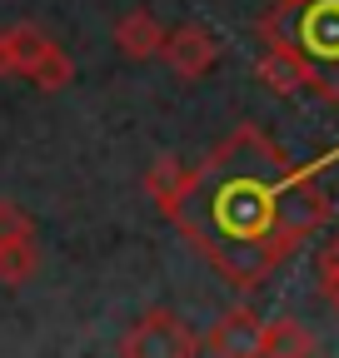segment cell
I'll use <instances>...</instances> for the list:
<instances>
[{
	"label": "cell",
	"mask_w": 339,
	"mask_h": 358,
	"mask_svg": "<svg viewBox=\"0 0 339 358\" xmlns=\"http://www.w3.org/2000/svg\"><path fill=\"white\" fill-rule=\"evenodd\" d=\"M0 75H20L40 90H65L70 85V60L65 50L40 30V25H6L0 30Z\"/></svg>",
	"instance_id": "obj_1"
},
{
	"label": "cell",
	"mask_w": 339,
	"mask_h": 358,
	"mask_svg": "<svg viewBox=\"0 0 339 358\" xmlns=\"http://www.w3.org/2000/svg\"><path fill=\"white\" fill-rule=\"evenodd\" d=\"M260 35H265V50H260V60H254V75H260L265 90H275V95H300V90H314V95H329V100L339 95L334 85H324L314 55H305V45L300 40H284L275 30V15L260 20Z\"/></svg>",
	"instance_id": "obj_2"
},
{
	"label": "cell",
	"mask_w": 339,
	"mask_h": 358,
	"mask_svg": "<svg viewBox=\"0 0 339 358\" xmlns=\"http://www.w3.org/2000/svg\"><path fill=\"white\" fill-rule=\"evenodd\" d=\"M205 174H260V179H289V159L275 140H265L254 124H235V134L209 150L205 159Z\"/></svg>",
	"instance_id": "obj_3"
},
{
	"label": "cell",
	"mask_w": 339,
	"mask_h": 358,
	"mask_svg": "<svg viewBox=\"0 0 339 358\" xmlns=\"http://www.w3.org/2000/svg\"><path fill=\"white\" fill-rule=\"evenodd\" d=\"M120 353H125V358H150V353L190 358V353H205V338L180 319L175 308H150L145 319L120 338Z\"/></svg>",
	"instance_id": "obj_4"
},
{
	"label": "cell",
	"mask_w": 339,
	"mask_h": 358,
	"mask_svg": "<svg viewBox=\"0 0 339 358\" xmlns=\"http://www.w3.org/2000/svg\"><path fill=\"white\" fill-rule=\"evenodd\" d=\"M329 219H334V204L314 185V169H294L284 185H279V224H284L289 234L310 239L314 229H324Z\"/></svg>",
	"instance_id": "obj_5"
},
{
	"label": "cell",
	"mask_w": 339,
	"mask_h": 358,
	"mask_svg": "<svg viewBox=\"0 0 339 358\" xmlns=\"http://www.w3.org/2000/svg\"><path fill=\"white\" fill-rule=\"evenodd\" d=\"M200 185H205V164H185L175 155H160L145 169V194L155 199V209L165 219H180L190 209V199L200 194Z\"/></svg>",
	"instance_id": "obj_6"
},
{
	"label": "cell",
	"mask_w": 339,
	"mask_h": 358,
	"mask_svg": "<svg viewBox=\"0 0 339 358\" xmlns=\"http://www.w3.org/2000/svg\"><path fill=\"white\" fill-rule=\"evenodd\" d=\"M160 60L180 80H205L209 70L220 65V40L209 35L205 25H175L165 35V45H160Z\"/></svg>",
	"instance_id": "obj_7"
},
{
	"label": "cell",
	"mask_w": 339,
	"mask_h": 358,
	"mask_svg": "<svg viewBox=\"0 0 339 358\" xmlns=\"http://www.w3.org/2000/svg\"><path fill=\"white\" fill-rule=\"evenodd\" d=\"M294 40H300L305 55H314L319 65H334L339 60V0H305Z\"/></svg>",
	"instance_id": "obj_8"
},
{
	"label": "cell",
	"mask_w": 339,
	"mask_h": 358,
	"mask_svg": "<svg viewBox=\"0 0 339 358\" xmlns=\"http://www.w3.org/2000/svg\"><path fill=\"white\" fill-rule=\"evenodd\" d=\"M319 353V338L310 334L305 319H265L260 324V338H254V358H310Z\"/></svg>",
	"instance_id": "obj_9"
},
{
	"label": "cell",
	"mask_w": 339,
	"mask_h": 358,
	"mask_svg": "<svg viewBox=\"0 0 339 358\" xmlns=\"http://www.w3.org/2000/svg\"><path fill=\"white\" fill-rule=\"evenodd\" d=\"M165 25L155 20V10H145V6H135V10H125L120 20H115V45H120V55H130V60H150V55H160V45H165Z\"/></svg>",
	"instance_id": "obj_10"
},
{
	"label": "cell",
	"mask_w": 339,
	"mask_h": 358,
	"mask_svg": "<svg viewBox=\"0 0 339 358\" xmlns=\"http://www.w3.org/2000/svg\"><path fill=\"white\" fill-rule=\"evenodd\" d=\"M260 313H254L249 303L230 308L225 319L205 334V353H254V338H260Z\"/></svg>",
	"instance_id": "obj_11"
},
{
	"label": "cell",
	"mask_w": 339,
	"mask_h": 358,
	"mask_svg": "<svg viewBox=\"0 0 339 358\" xmlns=\"http://www.w3.org/2000/svg\"><path fill=\"white\" fill-rule=\"evenodd\" d=\"M40 274V244L35 234H11L0 239V284L6 289H20Z\"/></svg>",
	"instance_id": "obj_12"
},
{
	"label": "cell",
	"mask_w": 339,
	"mask_h": 358,
	"mask_svg": "<svg viewBox=\"0 0 339 358\" xmlns=\"http://www.w3.org/2000/svg\"><path fill=\"white\" fill-rule=\"evenodd\" d=\"M319 289H324V299H329L334 313H339V234L319 249Z\"/></svg>",
	"instance_id": "obj_13"
},
{
	"label": "cell",
	"mask_w": 339,
	"mask_h": 358,
	"mask_svg": "<svg viewBox=\"0 0 339 358\" xmlns=\"http://www.w3.org/2000/svg\"><path fill=\"white\" fill-rule=\"evenodd\" d=\"M11 234H35V224L15 199H0V239H11Z\"/></svg>",
	"instance_id": "obj_14"
},
{
	"label": "cell",
	"mask_w": 339,
	"mask_h": 358,
	"mask_svg": "<svg viewBox=\"0 0 339 358\" xmlns=\"http://www.w3.org/2000/svg\"><path fill=\"white\" fill-rule=\"evenodd\" d=\"M284 6H305V0H284Z\"/></svg>",
	"instance_id": "obj_15"
}]
</instances>
